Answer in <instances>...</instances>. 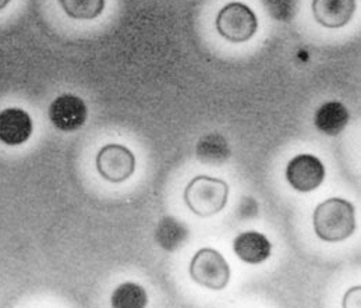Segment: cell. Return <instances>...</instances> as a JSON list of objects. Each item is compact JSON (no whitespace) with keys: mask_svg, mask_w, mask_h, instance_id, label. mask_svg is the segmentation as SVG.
<instances>
[{"mask_svg":"<svg viewBox=\"0 0 361 308\" xmlns=\"http://www.w3.org/2000/svg\"><path fill=\"white\" fill-rule=\"evenodd\" d=\"M314 230L317 236L329 243L350 238L356 229L355 207L342 198H329L314 211Z\"/></svg>","mask_w":361,"mask_h":308,"instance_id":"6da1fadb","label":"cell"},{"mask_svg":"<svg viewBox=\"0 0 361 308\" xmlns=\"http://www.w3.org/2000/svg\"><path fill=\"white\" fill-rule=\"evenodd\" d=\"M229 185L208 176L194 178L184 190V201L191 212L201 218L221 212L228 202Z\"/></svg>","mask_w":361,"mask_h":308,"instance_id":"7a4b0ae2","label":"cell"},{"mask_svg":"<svg viewBox=\"0 0 361 308\" xmlns=\"http://www.w3.org/2000/svg\"><path fill=\"white\" fill-rule=\"evenodd\" d=\"M191 279L211 290H222L231 279V268L226 259L212 248L200 250L190 264Z\"/></svg>","mask_w":361,"mask_h":308,"instance_id":"3957f363","label":"cell"},{"mask_svg":"<svg viewBox=\"0 0 361 308\" xmlns=\"http://www.w3.org/2000/svg\"><path fill=\"white\" fill-rule=\"evenodd\" d=\"M257 28V16L247 4L239 1L226 4L216 17L218 32L233 44L247 42L254 37Z\"/></svg>","mask_w":361,"mask_h":308,"instance_id":"277c9868","label":"cell"},{"mask_svg":"<svg viewBox=\"0 0 361 308\" xmlns=\"http://www.w3.org/2000/svg\"><path fill=\"white\" fill-rule=\"evenodd\" d=\"M97 169L105 180L121 183L134 173L135 156L124 145L108 144L102 147L97 155Z\"/></svg>","mask_w":361,"mask_h":308,"instance_id":"5b68a950","label":"cell"},{"mask_svg":"<svg viewBox=\"0 0 361 308\" xmlns=\"http://www.w3.org/2000/svg\"><path fill=\"white\" fill-rule=\"evenodd\" d=\"M286 179L295 190L310 192L322 185L325 179V168L317 156L301 154L289 162L286 168Z\"/></svg>","mask_w":361,"mask_h":308,"instance_id":"8992f818","label":"cell"},{"mask_svg":"<svg viewBox=\"0 0 361 308\" xmlns=\"http://www.w3.org/2000/svg\"><path fill=\"white\" fill-rule=\"evenodd\" d=\"M48 115L58 130L71 133L80 130L85 124L88 111L81 98L73 94H64L51 104Z\"/></svg>","mask_w":361,"mask_h":308,"instance_id":"52a82bcc","label":"cell"},{"mask_svg":"<svg viewBox=\"0 0 361 308\" xmlns=\"http://www.w3.org/2000/svg\"><path fill=\"white\" fill-rule=\"evenodd\" d=\"M34 130L31 116L18 108H8L0 112V141L16 147L28 141Z\"/></svg>","mask_w":361,"mask_h":308,"instance_id":"ba28073f","label":"cell"},{"mask_svg":"<svg viewBox=\"0 0 361 308\" xmlns=\"http://www.w3.org/2000/svg\"><path fill=\"white\" fill-rule=\"evenodd\" d=\"M356 10V0H312V14L317 23L326 28L346 25Z\"/></svg>","mask_w":361,"mask_h":308,"instance_id":"9c48e42d","label":"cell"},{"mask_svg":"<svg viewBox=\"0 0 361 308\" xmlns=\"http://www.w3.org/2000/svg\"><path fill=\"white\" fill-rule=\"evenodd\" d=\"M350 115L348 108L338 101H329L321 105L315 115H314V124L315 127L331 137L339 135L346 125L349 124Z\"/></svg>","mask_w":361,"mask_h":308,"instance_id":"30bf717a","label":"cell"},{"mask_svg":"<svg viewBox=\"0 0 361 308\" xmlns=\"http://www.w3.org/2000/svg\"><path fill=\"white\" fill-rule=\"evenodd\" d=\"M233 250L241 261L247 264H261L271 257V242L258 232H245L233 242Z\"/></svg>","mask_w":361,"mask_h":308,"instance_id":"8fae6325","label":"cell"},{"mask_svg":"<svg viewBox=\"0 0 361 308\" xmlns=\"http://www.w3.org/2000/svg\"><path fill=\"white\" fill-rule=\"evenodd\" d=\"M197 156L202 164L208 165H221L226 162L231 156L228 140L218 133L205 134L197 144Z\"/></svg>","mask_w":361,"mask_h":308,"instance_id":"7c38bea8","label":"cell"},{"mask_svg":"<svg viewBox=\"0 0 361 308\" xmlns=\"http://www.w3.org/2000/svg\"><path fill=\"white\" fill-rule=\"evenodd\" d=\"M190 232L187 226L173 216H165L159 221L155 230L158 246L166 251H176L187 242Z\"/></svg>","mask_w":361,"mask_h":308,"instance_id":"4fadbf2b","label":"cell"},{"mask_svg":"<svg viewBox=\"0 0 361 308\" xmlns=\"http://www.w3.org/2000/svg\"><path fill=\"white\" fill-rule=\"evenodd\" d=\"M148 304L147 292L137 283H123L112 295V307L144 308Z\"/></svg>","mask_w":361,"mask_h":308,"instance_id":"5bb4252c","label":"cell"},{"mask_svg":"<svg viewBox=\"0 0 361 308\" xmlns=\"http://www.w3.org/2000/svg\"><path fill=\"white\" fill-rule=\"evenodd\" d=\"M64 13L75 20H92L102 14L105 0H59Z\"/></svg>","mask_w":361,"mask_h":308,"instance_id":"9a60e30c","label":"cell"},{"mask_svg":"<svg viewBox=\"0 0 361 308\" xmlns=\"http://www.w3.org/2000/svg\"><path fill=\"white\" fill-rule=\"evenodd\" d=\"M268 14L281 23H290L298 11L300 0H262Z\"/></svg>","mask_w":361,"mask_h":308,"instance_id":"2e32d148","label":"cell"},{"mask_svg":"<svg viewBox=\"0 0 361 308\" xmlns=\"http://www.w3.org/2000/svg\"><path fill=\"white\" fill-rule=\"evenodd\" d=\"M258 214V205L252 198H244L241 202L239 215L240 218H252Z\"/></svg>","mask_w":361,"mask_h":308,"instance_id":"e0dca14e","label":"cell"},{"mask_svg":"<svg viewBox=\"0 0 361 308\" xmlns=\"http://www.w3.org/2000/svg\"><path fill=\"white\" fill-rule=\"evenodd\" d=\"M8 3H10V0H0V10H3Z\"/></svg>","mask_w":361,"mask_h":308,"instance_id":"ac0fdd59","label":"cell"}]
</instances>
